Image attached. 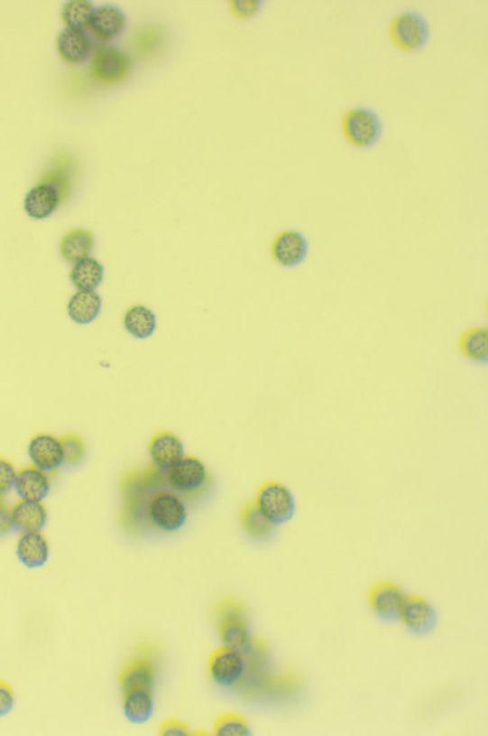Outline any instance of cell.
Here are the masks:
<instances>
[{
	"instance_id": "1",
	"label": "cell",
	"mask_w": 488,
	"mask_h": 736,
	"mask_svg": "<svg viewBox=\"0 0 488 736\" xmlns=\"http://www.w3.org/2000/svg\"><path fill=\"white\" fill-rule=\"evenodd\" d=\"M245 610L236 600H226L219 603L216 616L219 617L220 641L224 646L236 650L240 654H248L251 651L253 638L244 620Z\"/></svg>"
},
{
	"instance_id": "2",
	"label": "cell",
	"mask_w": 488,
	"mask_h": 736,
	"mask_svg": "<svg viewBox=\"0 0 488 736\" xmlns=\"http://www.w3.org/2000/svg\"><path fill=\"white\" fill-rule=\"evenodd\" d=\"M341 127L347 144L358 149L373 148L382 137V121L375 110L366 107L345 111Z\"/></svg>"
},
{
	"instance_id": "3",
	"label": "cell",
	"mask_w": 488,
	"mask_h": 736,
	"mask_svg": "<svg viewBox=\"0 0 488 736\" xmlns=\"http://www.w3.org/2000/svg\"><path fill=\"white\" fill-rule=\"evenodd\" d=\"M389 34L398 50L406 53H417L427 46L431 31L422 14L404 12L391 21Z\"/></svg>"
},
{
	"instance_id": "4",
	"label": "cell",
	"mask_w": 488,
	"mask_h": 736,
	"mask_svg": "<svg viewBox=\"0 0 488 736\" xmlns=\"http://www.w3.org/2000/svg\"><path fill=\"white\" fill-rule=\"evenodd\" d=\"M254 502L262 515L276 526L290 522L296 515V499L282 482L272 480L262 484Z\"/></svg>"
},
{
	"instance_id": "5",
	"label": "cell",
	"mask_w": 488,
	"mask_h": 736,
	"mask_svg": "<svg viewBox=\"0 0 488 736\" xmlns=\"http://www.w3.org/2000/svg\"><path fill=\"white\" fill-rule=\"evenodd\" d=\"M168 470L170 486L183 495H196L207 488L210 474L207 465L195 456H183Z\"/></svg>"
},
{
	"instance_id": "6",
	"label": "cell",
	"mask_w": 488,
	"mask_h": 736,
	"mask_svg": "<svg viewBox=\"0 0 488 736\" xmlns=\"http://www.w3.org/2000/svg\"><path fill=\"white\" fill-rule=\"evenodd\" d=\"M147 516L155 527L171 533L185 526L187 508L174 492L159 491L147 503Z\"/></svg>"
},
{
	"instance_id": "7",
	"label": "cell",
	"mask_w": 488,
	"mask_h": 736,
	"mask_svg": "<svg viewBox=\"0 0 488 736\" xmlns=\"http://www.w3.org/2000/svg\"><path fill=\"white\" fill-rule=\"evenodd\" d=\"M397 620L415 635H428L437 626V613L424 597L410 593L404 595Z\"/></svg>"
},
{
	"instance_id": "8",
	"label": "cell",
	"mask_w": 488,
	"mask_h": 736,
	"mask_svg": "<svg viewBox=\"0 0 488 736\" xmlns=\"http://www.w3.org/2000/svg\"><path fill=\"white\" fill-rule=\"evenodd\" d=\"M309 253V242L299 230L279 232L270 246V255L278 266L292 269L300 266Z\"/></svg>"
},
{
	"instance_id": "9",
	"label": "cell",
	"mask_w": 488,
	"mask_h": 736,
	"mask_svg": "<svg viewBox=\"0 0 488 736\" xmlns=\"http://www.w3.org/2000/svg\"><path fill=\"white\" fill-rule=\"evenodd\" d=\"M130 58L123 51L104 47L97 51L92 62V74L104 85H116L129 76Z\"/></svg>"
},
{
	"instance_id": "10",
	"label": "cell",
	"mask_w": 488,
	"mask_h": 736,
	"mask_svg": "<svg viewBox=\"0 0 488 736\" xmlns=\"http://www.w3.org/2000/svg\"><path fill=\"white\" fill-rule=\"evenodd\" d=\"M245 662L244 655L226 646L217 648L209 659V675L217 685H236L244 676Z\"/></svg>"
},
{
	"instance_id": "11",
	"label": "cell",
	"mask_w": 488,
	"mask_h": 736,
	"mask_svg": "<svg viewBox=\"0 0 488 736\" xmlns=\"http://www.w3.org/2000/svg\"><path fill=\"white\" fill-rule=\"evenodd\" d=\"M27 453L34 467L51 473L58 470L64 463L60 439L51 433H38L29 443Z\"/></svg>"
},
{
	"instance_id": "12",
	"label": "cell",
	"mask_w": 488,
	"mask_h": 736,
	"mask_svg": "<svg viewBox=\"0 0 488 736\" xmlns=\"http://www.w3.org/2000/svg\"><path fill=\"white\" fill-rule=\"evenodd\" d=\"M403 597V590L394 582H379L370 588L368 602L381 620L394 621L397 620L398 610H400Z\"/></svg>"
},
{
	"instance_id": "13",
	"label": "cell",
	"mask_w": 488,
	"mask_h": 736,
	"mask_svg": "<svg viewBox=\"0 0 488 736\" xmlns=\"http://www.w3.org/2000/svg\"><path fill=\"white\" fill-rule=\"evenodd\" d=\"M16 555L29 568L41 567L50 558V543L41 530L23 531L16 543Z\"/></svg>"
},
{
	"instance_id": "14",
	"label": "cell",
	"mask_w": 488,
	"mask_h": 736,
	"mask_svg": "<svg viewBox=\"0 0 488 736\" xmlns=\"http://www.w3.org/2000/svg\"><path fill=\"white\" fill-rule=\"evenodd\" d=\"M15 489L17 496L27 501H43L50 494L51 480L46 471L34 465L17 470Z\"/></svg>"
},
{
	"instance_id": "15",
	"label": "cell",
	"mask_w": 488,
	"mask_h": 736,
	"mask_svg": "<svg viewBox=\"0 0 488 736\" xmlns=\"http://www.w3.org/2000/svg\"><path fill=\"white\" fill-rule=\"evenodd\" d=\"M60 204V193L50 183L34 186L26 194L23 208L30 218L43 220L55 213Z\"/></svg>"
},
{
	"instance_id": "16",
	"label": "cell",
	"mask_w": 488,
	"mask_h": 736,
	"mask_svg": "<svg viewBox=\"0 0 488 736\" xmlns=\"http://www.w3.org/2000/svg\"><path fill=\"white\" fill-rule=\"evenodd\" d=\"M148 451L152 461L161 470H169L185 454L182 441L169 432L158 433L152 437Z\"/></svg>"
},
{
	"instance_id": "17",
	"label": "cell",
	"mask_w": 488,
	"mask_h": 736,
	"mask_svg": "<svg viewBox=\"0 0 488 736\" xmlns=\"http://www.w3.org/2000/svg\"><path fill=\"white\" fill-rule=\"evenodd\" d=\"M14 529L21 531L41 530L46 526L48 510L43 501L21 499L13 508Z\"/></svg>"
},
{
	"instance_id": "18",
	"label": "cell",
	"mask_w": 488,
	"mask_h": 736,
	"mask_svg": "<svg viewBox=\"0 0 488 736\" xmlns=\"http://www.w3.org/2000/svg\"><path fill=\"white\" fill-rule=\"evenodd\" d=\"M103 301L96 291H78L68 302V314L79 325H88L99 317Z\"/></svg>"
},
{
	"instance_id": "19",
	"label": "cell",
	"mask_w": 488,
	"mask_h": 736,
	"mask_svg": "<svg viewBox=\"0 0 488 736\" xmlns=\"http://www.w3.org/2000/svg\"><path fill=\"white\" fill-rule=\"evenodd\" d=\"M124 716L133 723H145L154 712V700L150 687H133L124 690Z\"/></svg>"
},
{
	"instance_id": "20",
	"label": "cell",
	"mask_w": 488,
	"mask_h": 736,
	"mask_svg": "<svg viewBox=\"0 0 488 736\" xmlns=\"http://www.w3.org/2000/svg\"><path fill=\"white\" fill-rule=\"evenodd\" d=\"M126 26V16L123 10L113 5L97 9L91 23L92 33L103 41L115 40Z\"/></svg>"
},
{
	"instance_id": "21",
	"label": "cell",
	"mask_w": 488,
	"mask_h": 736,
	"mask_svg": "<svg viewBox=\"0 0 488 736\" xmlns=\"http://www.w3.org/2000/svg\"><path fill=\"white\" fill-rule=\"evenodd\" d=\"M240 522L252 539L268 541L276 534V526L262 515L255 502L245 503L241 509Z\"/></svg>"
},
{
	"instance_id": "22",
	"label": "cell",
	"mask_w": 488,
	"mask_h": 736,
	"mask_svg": "<svg viewBox=\"0 0 488 736\" xmlns=\"http://www.w3.org/2000/svg\"><path fill=\"white\" fill-rule=\"evenodd\" d=\"M124 328L134 339L145 340L153 335L157 329V315L145 305H133L124 312Z\"/></svg>"
},
{
	"instance_id": "23",
	"label": "cell",
	"mask_w": 488,
	"mask_h": 736,
	"mask_svg": "<svg viewBox=\"0 0 488 736\" xmlns=\"http://www.w3.org/2000/svg\"><path fill=\"white\" fill-rule=\"evenodd\" d=\"M460 353L474 363L484 364L488 360V331L483 326L465 330L460 335Z\"/></svg>"
},
{
	"instance_id": "24",
	"label": "cell",
	"mask_w": 488,
	"mask_h": 736,
	"mask_svg": "<svg viewBox=\"0 0 488 736\" xmlns=\"http://www.w3.org/2000/svg\"><path fill=\"white\" fill-rule=\"evenodd\" d=\"M93 235L83 228H76L64 236L60 243L62 258L74 266L79 260L88 258L93 251Z\"/></svg>"
},
{
	"instance_id": "25",
	"label": "cell",
	"mask_w": 488,
	"mask_h": 736,
	"mask_svg": "<svg viewBox=\"0 0 488 736\" xmlns=\"http://www.w3.org/2000/svg\"><path fill=\"white\" fill-rule=\"evenodd\" d=\"M58 53L68 64H79L87 58L89 42L86 34L78 31L65 30L59 34L57 41Z\"/></svg>"
},
{
	"instance_id": "26",
	"label": "cell",
	"mask_w": 488,
	"mask_h": 736,
	"mask_svg": "<svg viewBox=\"0 0 488 736\" xmlns=\"http://www.w3.org/2000/svg\"><path fill=\"white\" fill-rule=\"evenodd\" d=\"M70 280L78 291H96L103 283L104 267L98 260L88 256L72 266Z\"/></svg>"
},
{
	"instance_id": "27",
	"label": "cell",
	"mask_w": 488,
	"mask_h": 736,
	"mask_svg": "<svg viewBox=\"0 0 488 736\" xmlns=\"http://www.w3.org/2000/svg\"><path fill=\"white\" fill-rule=\"evenodd\" d=\"M155 679L154 666L145 659H134L124 666L119 680L123 690L133 687H152Z\"/></svg>"
},
{
	"instance_id": "28",
	"label": "cell",
	"mask_w": 488,
	"mask_h": 736,
	"mask_svg": "<svg viewBox=\"0 0 488 736\" xmlns=\"http://www.w3.org/2000/svg\"><path fill=\"white\" fill-rule=\"evenodd\" d=\"M95 8L88 0H71L62 9V21L68 30L82 33L91 26Z\"/></svg>"
},
{
	"instance_id": "29",
	"label": "cell",
	"mask_w": 488,
	"mask_h": 736,
	"mask_svg": "<svg viewBox=\"0 0 488 736\" xmlns=\"http://www.w3.org/2000/svg\"><path fill=\"white\" fill-rule=\"evenodd\" d=\"M214 732L217 736H248L251 735V728L241 714L225 713L216 721Z\"/></svg>"
},
{
	"instance_id": "30",
	"label": "cell",
	"mask_w": 488,
	"mask_h": 736,
	"mask_svg": "<svg viewBox=\"0 0 488 736\" xmlns=\"http://www.w3.org/2000/svg\"><path fill=\"white\" fill-rule=\"evenodd\" d=\"M60 443L64 463L68 465L81 463L86 454V446L81 437L74 435V433H68V435L61 437Z\"/></svg>"
},
{
	"instance_id": "31",
	"label": "cell",
	"mask_w": 488,
	"mask_h": 736,
	"mask_svg": "<svg viewBox=\"0 0 488 736\" xmlns=\"http://www.w3.org/2000/svg\"><path fill=\"white\" fill-rule=\"evenodd\" d=\"M264 6L262 0H232L230 8L232 14L238 19H251L257 15Z\"/></svg>"
},
{
	"instance_id": "32",
	"label": "cell",
	"mask_w": 488,
	"mask_h": 736,
	"mask_svg": "<svg viewBox=\"0 0 488 736\" xmlns=\"http://www.w3.org/2000/svg\"><path fill=\"white\" fill-rule=\"evenodd\" d=\"M17 470L6 458L0 457V498L9 494L15 486Z\"/></svg>"
},
{
	"instance_id": "33",
	"label": "cell",
	"mask_w": 488,
	"mask_h": 736,
	"mask_svg": "<svg viewBox=\"0 0 488 736\" xmlns=\"http://www.w3.org/2000/svg\"><path fill=\"white\" fill-rule=\"evenodd\" d=\"M15 704V694L8 683L0 680V717L5 716Z\"/></svg>"
},
{
	"instance_id": "34",
	"label": "cell",
	"mask_w": 488,
	"mask_h": 736,
	"mask_svg": "<svg viewBox=\"0 0 488 736\" xmlns=\"http://www.w3.org/2000/svg\"><path fill=\"white\" fill-rule=\"evenodd\" d=\"M13 529V510L8 503L0 499V536H5Z\"/></svg>"
},
{
	"instance_id": "35",
	"label": "cell",
	"mask_w": 488,
	"mask_h": 736,
	"mask_svg": "<svg viewBox=\"0 0 488 736\" xmlns=\"http://www.w3.org/2000/svg\"><path fill=\"white\" fill-rule=\"evenodd\" d=\"M161 735L164 736H187L189 735V729L182 722L169 720L164 722L161 727Z\"/></svg>"
}]
</instances>
